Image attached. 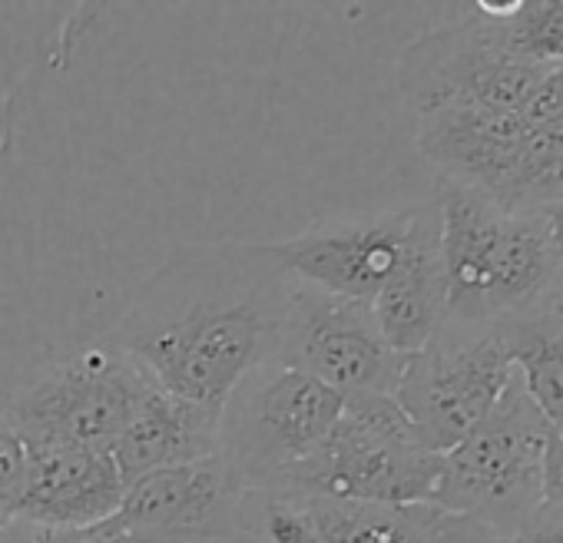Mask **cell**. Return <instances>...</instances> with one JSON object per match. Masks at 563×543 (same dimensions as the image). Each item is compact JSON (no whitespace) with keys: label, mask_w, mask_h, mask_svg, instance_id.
Returning a JSON list of instances; mask_svg holds the SVG:
<instances>
[{"label":"cell","mask_w":563,"mask_h":543,"mask_svg":"<svg viewBox=\"0 0 563 543\" xmlns=\"http://www.w3.org/2000/svg\"><path fill=\"white\" fill-rule=\"evenodd\" d=\"M296 279L272 242L176 248L103 335L163 391L222 411L232 388L275 362Z\"/></svg>","instance_id":"obj_1"},{"label":"cell","mask_w":563,"mask_h":543,"mask_svg":"<svg viewBox=\"0 0 563 543\" xmlns=\"http://www.w3.org/2000/svg\"><path fill=\"white\" fill-rule=\"evenodd\" d=\"M448 322L497 325L533 312L563 255L547 212H507L484 192L438 179Z\"/></svg>","instance_id":"obj_2"},{"label":"cell","mask_w":563,"mask_h":543,"mask_svg":"<svg viewBox=\"0 0 563 543\" xmlns=\"http://www.w3.org/2000/svg\"><path fill=\"white\" fill-rule=\"evenodd\" d=\"M444 454L421 444L401 405L388 395L345 398L322 447L268 494L332 497L362 503H431Z\"/></svg>","instance_id":"obj_3"},{"label":"cell","mask_w":563,"mask_h":543,"mask_svg":"<svg viewBox=\"0 0 563 543\" xmlns=\"http://www.w3.org/2000/svg\"><path fill=\"white\" fill-rule=\"evenodd\" d=\"M345 398L289 365L252 368L219 414V457L252 494H268L332 434Z\"/></svg>","instance_id":"obj_4"},{"label":"cell","mask_w":563,"mask_h":543,"mask_svg":"<svg viewBox=\"0 0 563 543\" xmlns=\"http://www.w3.org/2000/svg\"><path fill=\"white\" fill-rule=\"evenodd\" d=\"M547 431L550 421L514 375L490 414L444 454L431 503L484 523L494 536L514 533L543 503Z\"/></svg>","instance_id":"obj_5"},{"label":"cell","mask_w":563,"mask_h":543,"mask_svg":"<svg viewBox=\"0 0 563 543\" xmlns=\"http://www.w3.org/2000/svg\"><path fill=\"white\" fill-rule=\"evenodd\" d=\"M514 375L517 365L504 322H444L421 352L408 355L395 401L421 444L434 454H448L490 414Z\"/></svg>","instance_id":"obj_6"},{"label":"cell","mask_w":563,"mask_h":543,"mask_svg":"<svg viewBox=\"0 0 563 543\" xmlns=\"http://www.w3.org/2000/svg\"><path fill=\"white\" fill-rule=\"evenodd\" d=\"M153 378L120 348L97 342L44 368L4 408L27 444H74L113 451Z\"/></svg>","instance_id":"obj_7"},{"label":"cell","mask_w":563,"mask_h":543,"mask_svg":"<svg viewBox=\"0 0 563 543\" xmlns=\"http://www.w3.org/2000/svg\"><path fill=\"white\" fill-rule=\"evenodd\" d=\"M543 74L500 54L467 11V18L428 31L401 51L398 93L415 117L438 110L520 113Z\"/></svg>","instance_id":"obj_8"},{"label":"cell","mask_w":563,"mask_h":543,"mask_svg":"<svg viewBox=\"0 0 563 543\" xmlns=\"http://www.w3.org/2000/svg\"><path fill=\"white\" fill-rule=\"evenodd\" d=\"M275 362L312 375L342 398H395L408 355L385 342L372 302L325 296L296 282Z\"/></svg>","instance_id":"obj_9"},{"label":"cell","mask_w":563,"mask_h":543,"mask_svg":"<svg viewBox=\"0 0 563 543\" xmlns=\"http://www.w3.org/2000/svg\"><path fill=\"white\" fill-rule=\"evenodd\" d=\"M117 517L150 543H258V494L219 454L133 480Z\"/></svg>","instance_id":"obj_10"},{"label":"cell","mask_w":563,"mask_h":543,"mask_svg":"<svg viewBox=\"0 0 563 543\" xmlns=\"http://www.w3.org/2000/svg\"><path fill=\"white\" fill-rule=\"evenodd\" d=\"M408 222L411 209L329 215L292 239L272 242V252L299 286L352 302H375L401 252Z\"/></svg>","instance_id":"obj_11"},{"label":"cell","mask_w":563,"mask_h":543,"mask_svg":"<svg viewBox=\"0 0 563 543\" xmlns=\"http://www.w3.org/2000/svg\"><path fill=\"white\" fill-rule=\"evenodd\" d=\"M372 309L385 342L401 355L421 352L448 322V276L441 255L438 202L411 209L408 235Z\"/></svg>","instance_id":"obj_12"},{"label":"cell","mask_w":563,"mask_h":543,"mask_svg":"<svg viewBox=\"0 0 563 543\" xmlns=\"http://www.w3.org/2000/svg\"><path fill=\"white\" fill-rule=\"evenodd\" d=\"M126 497V480L110 451L74 444H31V474L14 517L51 527L110 520Z\"/></svg>","instance_id":"obj_13"},{"label":"cell","mask_w":563,"mask_h":543,"mask_svg":"<svg viewBox=\"0 0 563 543\" xmlns=\"http://www.w3.org/2000/svg\"><path fill=\"white\" fill-rule=\"evenodd\" d=\"M296 497L312 543H494L497 536L438 503H362L332 497Z\"/></svg>","instance_id":"obj_14"},{"label":"cell","mask_w":563,"mask_h":543,"mask_svg":"<svg viewBox=\"0 0 563 543\" xmlns=\"http://www.w3.org/2000/svg\"><path fill=\"white\" fill-rule=\"evenodd\" d=\"M527 126L530 123L520 113L438 110L418 117L415 143L418 153L438 169V179L471 186L490 199Z\"/></svg>","instance_id":"obj_15"},{"label":"cell","mask_w":563,"mask_h":543,"mask_svg":"<svg viewBox=\"0 0 563 543\" xmlns=\"http://www.w3.org/2000/svg\"><path fill=\"white\" fill-rule=\"evenodd\" d=\"M219 414L153 385L110 451L126 487L146 474L219 454Z\"/></svg>","instance_id":"obj_16"},{"label":"cell","mask_w":563,"mask_h":543,"mask_svg":"<svg viewBox=\"0 0 563 543\" xmlns=\"http://www.w3.org/2000/svg\"><path fill=\"white\" fill-rule=\"evenodd\" d=\"M474 21L490 44L510 60L550 70L563 64V0H514V4H474Z\"/></svg>","instance_id":"obj_17"},{"label":"cell","mask_w":563,"mask_h":543,"mask_svg":"<svg viewBox=\"0 0 563 543\" xmlns=\"http://www.w3.org/2000/svg\"><path fill=\"white\" fill-rule=\"evenodd\" d=\"M490 202L507 212H543L563 202V130L527 126Z\"/></svg>","instance_id":"obj_18"},{"label":"cell","mask_w":563,"mask_h":543,"mask_svg":"<svg viewBox=\"0 0 563 543\" xmlns=\"http://www.w3.org/2000/svg\"><path fill=\"white\" fill-rule=\"evenodd\" d=\"M504 332L527 398L550 424H563V335L543 319L540 306L507 319Z\"/></svg>","instance_id":"obj_19"},{"label":"cell","mask_w":563,"mask_h":543,"mask_svg":"<svg viewBox=\"0 0 563 543\" xmlns=\"http://www.w3.org/2000/svg\"><path fill=\"white\" fill-rule=\"evenodd\" d=\"M0 543H150L123 527V520L113 513L110 520L90 523V527H51L34 520H8L0 530Z\"/></svg>","instance_id":"obj_20"},{"label":"cell","mask_w":563,"mask_h":543,"mask_svg":"<svg viewBox=\"0 0 563 543\" xmlns=\"http://www.w3.org/2000/svg\"><path fill=\"white\" fill-rule=\"evenodd\" d=\"M31 474V444L0 401V520H14Z\"/></svg>","instance_id":"obj_21"},{"label":"cell","mask_w":563,"mask_h":543,"mask_svg":"<svg viewBox=\"0 0 563 543\" xmlns=\"http://www.w3.org/2000/svg\"><path fill=\"white\" fill-rule=\"evenodd\" d=\"M520 117L530 126H550V130H563V64L550 67L540 80V87L533 90V97L527 100V107L520 110Z\"/></svg>","instance_id":"obj_22"},{"label":"cell","mask_w":563,"mask_h":543,"mask_svg":"<svg viewBox=\"0 0 563 543\" xmlns=\"http://www.w3.org/2000/svg\"><path fill=\"white\" fill-rule=\"evenodd\" d=\"M543 507L563 513V424H550L543 444Z\"/></svg>","instance_id":"obj_23"},{"label":"cell","mask_w":563,"mask_h":543,"mask_svg":"<svg viewBox=\"0 0 563 543\" xmlns=\"http://www.w3.org/2000/svg\"><path fill=\"white\" fill-rule=\"evenodd\" d=\"M494 543H563V513L540 503L527 523H520L507 536H497Z\"/></svg>","instance_id":"obj_24"},{"label":"cell","mask_w":563,"mask_h":543,"mask_svg":"<svg viewBox=\"0 0 563 543\" xmlns=\"http://www.w3.org/2000/svg\"><path fill=\"white\" fill-rule=\"evenodd\" d=\"M540 312H543V319L563 335V262L556 265L553 279H550V286H547V292H543V299H540Z\"/></svg>","instance_id":"obj_25"},{"label":"cell","mask_w":563,"mask_h":543,"mask_svg":"<svg viewBox=\"0 0 563 543\" xmlns=\"http://www.w3.org/2000/svg\"><path fill=\"white\" fill-rule=\"evenodd\" d=\"M547 219H550V232H553V242H556V252L563 255V202L560 206H550L543 209Z\"/></svg>","instance_id":"obj_26"},{"label":"cell","mask_w":563,"mask_h":543,"mask_svg":"<svg viewBox=\"0 0 563 543\" xmlns=\"http://www.w3.org/2000/svg\"><path fill=\"white\" fill-rule=\"evenodd\" d=\"M4 527H8V520H0V530H4Z\"/></svg>","instance_id":"obj_27"}]
</instances>
